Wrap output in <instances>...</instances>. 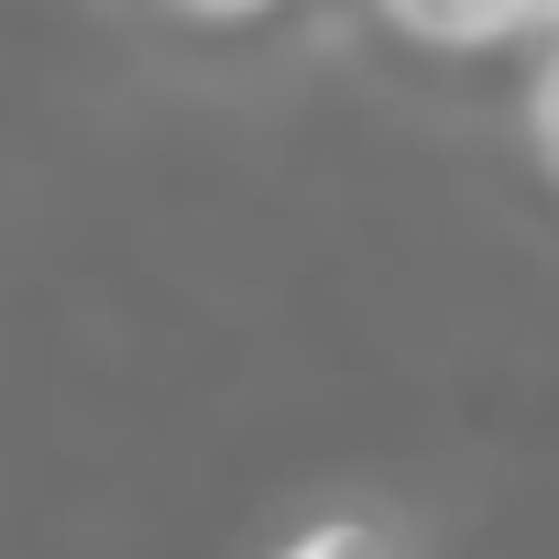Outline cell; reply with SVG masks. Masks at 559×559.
I'll use <instances>...</instances> for the list:
<instances>
[{
	"mask_svg": "<svg viewBox=\"0 0 559 559\" xmlns=\"http://www.w3.org/2000/svg\"><path fill=\"white\" fill-rule=\"evenodd\" d=\"M373 12H384L406 45H439V56H483V45H515V34L559 23V0H373Z\"/></svg>",
	"mask_w": 559,
	"mask_h": 559,
	"instance_id": "1",
	"label": "cell"
},
{
	"mask_svg": "<svg viewBox=\"0 0 559 559\" xmlns=\"http://www.w3.org/2000/svg\"><path fill=\"white\" fill-rule=\"evenodd\" d=\"M526 132H537V165L559 176V23H548V56H537V88H526Z\"/></svg>",
	"mask_w": 559,
	"mask_h": 559,
	"instance_id": "2",
	"label": "cell"
},
{
	"mask_svg": "<svg viewBox=\"0 0 559 559\" xmlns=\"http://www.w3.org/2000/svg\"><path fill=\"white\" fill-rule=\"evenodd\" d=\"M297 559H373V548H362V526H319V537H297Z\"/></svg>",
	"mask_w": 559,
	"mask_h": 559,
	"instance_id": "3",
	"label": "cell"
},
{
	"mask_svg": "<svg viewBox=\"0 0 559 559\" xmlns=\"http://www.w3.org/2000/svg\"><path fill=\"white\" fill-rule=\"evenodd\" d=\"M176 12H198V23H252V12H274V0H176Z\"/></svg>",
	"mask_w": 559,
	"mask_h": 559,
	"instance_id": "4",
	"label": "cell"
}]
</instances>
